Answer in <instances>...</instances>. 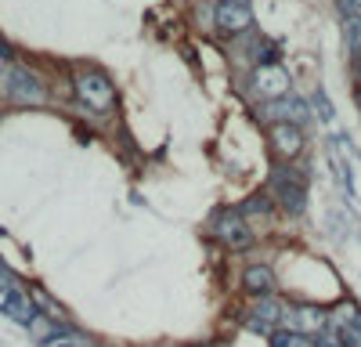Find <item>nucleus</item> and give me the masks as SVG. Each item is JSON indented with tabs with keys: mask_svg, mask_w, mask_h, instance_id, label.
<instances>
[{
	"mask_svg": "<svg viewBox=\"0 0 361 347\" xmlns=\"http://www.w3.org/2000/svg\"><path fill=\"white\" fill-rule=\"evenodd\" d=\"M73 87H76V98H80L87 109H94V112H105V109L116 105V87H112V80H109L105 73H98V69L76 73Z\"/></svg>",
	"mask_w": 361,
	"mask_h": 347,
	"instance_id": "obj_1",
	"label": "nucleus"
},
{
	"mask_svg": "<svg viewBox=\"0 0 361 347\" xmlns=\"http://www.w3.org/2000/svg\"><path fill=\"white\" fill-rule=\"evenodd\" d=\"M267 141L275 145V152L282 159H293L300 149H304V134H300L296 123H271L267 127Z\"/></svg>",
	"mask_w": 361,
	"mask_h": 347,
	"instance_id": "obj_8",
	"label": "nucleus"
},
{
	"mask_svg": "<svg viewBox=\"0 0 361 347\" xmlns=\"http://www.w3.org/2000/svg\"><path fill=\"white\" fill-rule=\"evenodd\" d=\"M336 8L343 18H354V15H361V0H336Z\"/></svg>",
	"mask_w": 361,
	"mask_h": 347,
	"instance_id": "obj_15",
	"label": "nucleus"
},
{
	"mask_svg": "<svg viewBox=\"0 0 361 347\" xmlns=\"http://www.w3.org/2000/svg\"><path fill=\"white\" fill-rule=\"evenodd\" d=\"M329 329L340 340V347H361V311L357 308H343L329 318Z\"/></svg>",
	"mask_w": 361,
	"mask_h": 347,
	"instance_id": "obj_7",
	"label": "nucleus"
},
{
	"mask_svg": "<svg viewBox=\"0 0 361 347\" xmlns=\"http://www.w3.org/2000/svg\"><path fill=\"white\" fill-rule=\"evenodd\" d=\"M243 289L250 297H267L271 289H275V272H271L267 264H250L243 272Z\"/></svg>",
	"mask_w": 361,
	"mask_h": 347,
	"instance_id": "obj_9",
	"label": "nucleus"
},
{
	"mask_svg": "<svg viewBox=\"0 0 361 347\" xmlns=\"http://www.w3.org/2000/svg\"><path fill=\"white\" fill-rule=\"evenodd\" d=\"M253 87L260 95H267V102L286 98L289 95V73L279 62H260V69L253 73Z\"/></svg>",
	"mask_w": 361,
	"mask_h": 347,
	"instance_id": "obj_5",
	"label": "nucleus"
},
{
	"mask_svg": "<svg viewBox=\"0 0 361 347\" xmlns=\"http://www.w3.org/2000/svg\"><path fill=\"white\" fill-rule=\"evenodd\" d=\"M47 347H80V340L76 336H51Z\"/></svg>",
	"mask_w": 361,
	"mask_h": 347,
	"instance_id": "obj_16",
	"label": "nucleus"
},
{
	"mask_svg": "<svg viewBox=\"0 0 361 347\" xmlns=\"http://www.w3.org/2000/svg\"><path fill=\"white\" fill-rule=\"evenodd\" d=\"M271 207H275V195H271V192L250 195V199L243 202V217H250V214H271Z\"/></svg>",
	"mask_w": 361,
	"mask_h": 347,
	"instance_id": "obj_13",
	"label": "nucleus"
},
{
	"mask_svg": "<svg viewBox=\"0 0 361 347\" xmlns=\"http://www.w3.org/2000/svg\"><path fill=\"white\" fill-rule=\"evenodd\" d=\"M214 239L224 243V246L235 250V253H238V250H250V246H253V231H250L243 210H228V214H221L217 224H214Z\"/></svg>",
	"mask_w": 361,
	"mask_h": 347,
	"instance_id": "obj_3",
	"label": "nucleus"
},
{
	"mask_svg": "<svg viewBox=\"0 0 361 347\" xmlns=\"http://www.w3.org/2000/svg\"><path fill=\"white\" fill-rule=\"evenodd\" d=\"M275 322H282L279 300H271V293L267 297H257V304H253V326L257 329H267V326H275Z\"/></svg>",
	"mask_w": 361,
	"mask_h": 347,
	"instance_id": "obj_10",
	"label": "nucleus"
},
{
	"mask_svg": "<svg viewBox=\"0 0 361 347\" xmlns=\"http://www.w3.org/2000/svg\"><path fill=\"white\" fill-rule=\"evenodd\" d=\"M293 318H296V329H300V333H311V329L329 326V315H325L322 308H311V304H300V308L293 311Z\"/></svg>",
	"mask_w": 361,
	"mask_h": 347,
	"instance_id": "obj_11",
	"label": "nucleus"
},
{
	"mask_svg": "<svg viewBox=\"0 0 361 347\" xmlns=\"http://www.w3.org/2000/svg\"><path fill=\"white\" fill-rule=\"evenodd\" d=\"M357 109H361V91H357Z\"/></svg>",
	"mask_w": 361,
	"mask_h": 347,
	"instance_id": "obj_17",
	"label": "nucleus"
},
{
	"mask_svg": "<svg viewBox=\"0 0 361 347\" xmlns=\"http://www.w3.org/2000/svg\"><path fill=\"white\" fill-rule=\"evenodd\" d=\"M214 22L224 37H238V33H250L253 29V11L246 0H221L214 8Z\"/></svg>",
	"mask_w": 361,
	"mask_h": 347,
	"instance_id": "obj_4",
	"label": "nucleus"
},
{
	"mask_svg": "<svg viewBox=\"0 0 361 347\" xmlns=\"http://www.w3.org/2000/svg\"><path fill=\"white\" fill-rule=\"evenodd\" d=\"M347 47H350L354 54H361V15L347 18Z\"/></svg>",
	"mask_w": 361,
	"mask_h": 347,
	"instance_id": "obj_14",
	"label": "nucleus"
},
{
	"mask_svg": "<svg viewBox=\"0 0 361 347\" xmlns=\"http://www.w3.org/2000/svg\"><path fill=\"white\" fill-rule=\"evenodd\" d=\"M271 195H275V202H282V207L289 214H304V202H307V181L296 178V170H275L271 174Z\"/></svg>",
	"mask_w": 361,
	"mask_h": 347,
	"instance_id": "obj_2",
	"label": "nucleus"
},
{
	"mask_svg": "<svg viewBox=\"0 0 361 347\" xmlns=\"http://www.w3.org/2000/svg\"><path fill=\"white\" fill-rule=\"evenodd\" d=\"M271 347H318V343L300 329H282V333L271 336Z\"/></svg>",
	"mask_w": 361,
	"mask_h": 347,
	"instance_id": "obj_12",
	"label": "nucleus"
},
{
	"mask_svg": "<svg viewBox=\"0 0 361 347\" xmlns=\"http://www.w3.org/2000/svg\"><path fill=\"white\" fill-rule=\"evenodd\" d=\"M264 116H267L271 123H307V120H311V109H307V102L286 95V98L267 102V105H264Z\"/></svg>",
	"mask_w": 361,
	"mask_h": 347,
	"instance_id": "obj_6",
	"label": "nucleus"
}]
</instances>
